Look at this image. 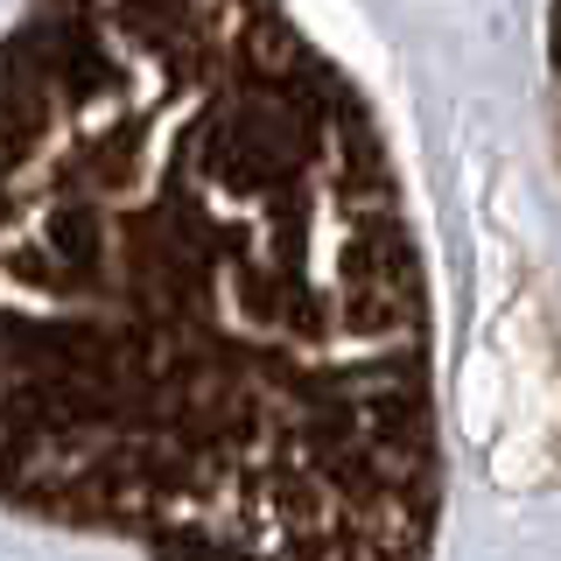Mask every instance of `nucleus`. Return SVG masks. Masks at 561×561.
Returning a JSON list of instances; mask_svg holds the SVG:
<instances>
[{
    "label": "nucleus",
    "instance_id": "f03ea898",
    "mask_svg": "<svg viewBox=\"0 0 561 561\" xmlns=\"http://www.w3.org/2000/svg\"><path fill=\"white\" fill-rule=\"evenodd\" d=\"M548 78H554V127H561V0L548 8Z\"/></svg>",
    "mask_w": 561,
    "mask_h": 561
},
{
    "label": "nucleus",
    "instance_id": "f257e3e1",
    "mask_svg": "<svg viewBox=\"0 0 561 561\" xmlns=\"http://www.w3.org/2000/svg\"><path fill=\"white\" fill-rule=\"evenodd\" d=\"M0 513L140 561H435V280L295 0L0 28Z\"/></svg>",
    "mask_w": 561,
    "mask_h": 561
}]
</instances>
